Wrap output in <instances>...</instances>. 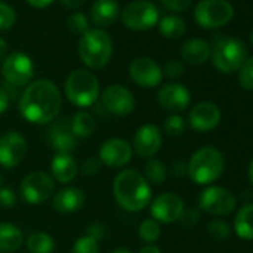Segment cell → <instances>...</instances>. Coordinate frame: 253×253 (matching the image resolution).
I'll list each match as a JSON object with an SVG mask.
<instances>
[{"instance_id": "6da1fadb", "label": "cell", "mask_w": 253, "mask_h": 253, "mask_svg": "<svg viewBox=\"0 0 253 253\" xmlns=\"http://www.w3.org/2000/svg\"><path fill=\"white\" fill-rule=\"evenodd\" d=\"M61 92L49 79H38L26 86L20 97L18 110L33 125L52 124L61 110Z\"/></svg>"}, {"instance_id": "7a4b0ae2", "label": "cell", "mask_w": 253, "mask_h": 253, "mask_svg": "<svg viewBox=\"0 0 253 253\" xmlns=\"http://www.w3.org/2000/svg\"><path fill=\"white\" fill-rule=\"evenodd\" d=\"M112 191L116 204L125 211H142L152 201V188L149 182L134 169L121 170L113 179Z\"/></svg>"}, {"instance_id": "3957f363", "label": "cell", "mask_w": 253, "mask_h": 253, "mask_svg": "<svg viewBox=\"0 0 253 253\" xmlns=\"http://www.w3.org/2000/svg\"><path fill=\"white\" fill-rule=\"evenodd\" d=\"M186 166L188 176L194 183L209 186L223 174L225 158L219 149L213 146H204L192 154Z\"/></svg>"}, {"instance_id": "277c9868", "label": "cell", "mask_w": 253, "mask_h": 253, "mask_svg": "<svg viewBox=\"0 0 253 253\" xmlns=\"http://www.w3.org/2000/svg\"><path fill=\"white\" fill-rule=\"evenodd\" d=\"M78 54L81 61L88 69H103L110 61L113 54L112 38L101 29H89L81 36Z\"/></svg>"}, {"instance_id": "5b68a950", "label": "cell", "mask_w": 253, "mask_h": 253, "mask_svg": "<svg viewBox=\"0 0 253 253\" xmlns=\"http://www.w3.org/2000/svg\"><path fill=\"white\" fill-rule=\"evenodd\" d=\"M64 94L76 107L86 109L100 98V82L97 76L85 69L73 70L64 82Z\"/></svg>"}, {"instance_id": "8992f818", "label": "cell", "mask_w": 253, "mask_h": 253, "mask_svg": "<svg viewBox=\"0 0 253 253\" xmlns=\"http://www.w3.org/2000/svg\"><path fill=\"white\" fill-rule=\"evenodd\" d=\"M210 58L216 70L229 75L238 72L247 60V48L238 38H220L214 42Z\"/></svg>"}, {"instance_id": "52a82bcc", "label": "cell", "mask_w": 253, "mask_h": 253, "mask_svg": "<svg viewBox=\"0 0 253 253\" xmlns=\"http://www.w3.org/2000/svg\"><path fill=\"white\" fill-rule=\"evenodd\" d=\"M119 15L124 26L134 32L151 30L160 21V11L149 0H134L126 5Z\"/></svg>"}, {"instance_id": "ba28073f", "label": "cell", "mask_w": 253, "mask_h": 253, "mask_svg": "<svg viewBox=\"0 0 253 253\" xmlns=\"http://www.w3.org/2000/svg\"><path fill=\"white\" fill-rule=\"evenodd\" d=\"M234 17V8L228 0H201L194 9L195 23L203 29H220Z\"/></svg>"}, {"instance_id": "9c48e42d", "label": "cell", "mask_w": 253, "mask_h": 253, "mask_svg": "<svg viewBox=\"0 0 253 253\" xmlns=\"http://www.w3.org/2000/svg\"><path fill=\"white\" fill-rule=\"evenodd\" d=\"M2 76L9 86L23 88L33 82L35 64L33 60L20 51L6 55L2 61Z\"/></svg>"}, {"instance_id": "30bf717a", "label": "cell", "mask_w": 253, "mask_h": 253, "mask_svg": "<svg viewBox=\"0 0 253 253\" xmlns=\"http://www.w3.org/2000/svg\"><path fill=\"white\" fill-rule=\"evenodd\" d=\"M54 194H55V182L51 177V174L45 171L29 173L20 185V195L30 206L43 204Z\"/></svg>"}, {"instance_id": "8fae6325", "label": "cell", "mask_w": 253, "mask_h": 253, "mask_svg": "<svg viewBox=\"0 0 253 253\" xmlns=\"http://www.w3.org/2000/svg\"><path fill=\"white\" fill-rule=\"evenodd\" d=\"M235 206L234 194L222 186L209 185L198 195V207L211 216H228L234 211Z\"/></svg>"}, {"instance_id": "7c38bea8", "label": "cell", "mask_w": 253, "mask_h": 253, "mask_svg": "<svg viewBox=\"0 0 253 253\" xmlns=\"http://www.w3.org/2000/svg\"><path fill=\"white\" fill-rule=\"evenodd\" d=\"M103 107L115 116H126L136 107V98L133 92L124 85H109L103 89L101 95Z\"/></svg>"}, {"instance_id": "4fadbf2b", "label": "cell", "mask_w": 253, "mask_h": 253, "mask_svg": "<svg viewBox=\"0 0 253 253\" xmlns=\"http://www.w3.org/2000/svg\"><path fill=\"white\" fill-rule=\"evenodd\" d=\"M27 155V140L18 131H6L0 136V166L14 169Z\"/></svg>"}, {"instance_id": "5bb4252c", "label": "cell", "mask_w": 253, "mask_h": 253, "mask_svg": "<svg viewBox=\"0 0 253 253\" xmlns=\"http://www.w3.org/2000/svg\"><path fill=\"white\" fill-rule=\"evenodd\" d=\"M151 216L158 223L177 222L185 210L183 200L174 192H164L151 201Z\"/></svg>"}, {"instance_id": "9a60e30c", "label": "cell", "mask_w": 253, "mask_h": 253, "mask_svg": "<svg viewBox=\"0 0 253 253\" xmlns=\"http://www.w3.org/2000/svg\"><path fill=\"white\" fill-rule=\"evenodd\" d=\"M128 76L140 88H155L161 84L164 75L161 66L155 60L149 57H139L130 63Z\"/></svg>"}, {"instance_id": "2e32d148", "label": "cell", "mask_w": 253, "mask_h": 253, "mask_svg": "<svg viewBox=\"0 0 253 253\" xmlns=\"http://www.w3.org/2000/svg\"><path fill=\"white\" fill-rule=\"evenodd\" d=\"M163 145V134L161 130L155 124H145L136 130L133 136V152L145 160L154 158Z\"/></svg>"}, {"instance_id": "e0dca14e", "label": "cell", "mask_w": 253, "mask_h": 253, "mask_svg": "<svg viewBox=\"0 0 253 253\" xmlns=\"http://www.w3.org/2000/svg\"><path fill=\"white\" fill-rule=\"evenodd\" d=\"M98 160L109 169H122L133 158L131 145L119 137H112L101 143L98 149Z\"/></svg>"}, {"instance_id": "ac0fdd59", "label": "cell", "mask_w": 253, "mask_h": 253, "mask_svg": "<svg viewBox=\"0 0 253 253\" xmlns=\"http://www.w3.org/2000/svg\"><path fill=\"white\" fill-rule=\"evenodd\" d=\"M157 100L161 109L170 112V113H180L186 110L191 104V92L189 89L179 84V82H170L160 88L157 94Z\"/></svg>"}, {"instance_id": "d6986e66", "label": "cell", "mask_w": 253, "mask_h": 253, "mask_svg": "<svg viewBox=\"0 0 253 253\" xmlns=\"http://www.w3.org/2000/svg\"><path fill=\"white\" fill-rule=\"evenodd\" d=\"M188 122L191 128L198 133L211 131L220 122V109L213 101H200L189 110Z\"/></svg>"}, {"instance_id": "ffe728a7", "label": "cell", "mask_w": 253, "mask_h": 253, "mask_svg": "<svg viewBox=\"0 0 253 253\" xmlns=\"http://www.w3.org/2000/svg\"><path fill=\"white\" fill-rule=\"evenodd\" d=\"M46 137L55 154H72L78 143V139L70 130V119L67 118L54 121L49 126Z\"/></svg>"}, {"instance_id": "44dd1931", "label": "cell", "mask_w": 253, "mask_h": 253, "mask_svg": "<svg viewBox=\"0 0 253 253\" xmlns=\"http://www.w3.org/2000/svg\"><path fill=\"white\" fill-rule=\"evenodd\" d=\"M85 204V192L76 186H66L52 195V206L58 213L70 214L81 210Z\"/></svg>"}, {"instance_id": "7402d4cb", "label": "cell", "mask_w": 253, "mask_h": 253, "mask_svg": "<svg viewBox=\"0 0 253 253\" xmlns=\"http://www.w3.org/2000/svg\"><path fill=\"white\" fill-rule=\"evenodd\" d=\"M51 177L54 182L67 185L73 182L79 173V167L72 154H55L51 160Z\"/></svg>"}, {"instance_id": "603a6c76", "label": "cell", "mask_w": 253, "mask_h": 253, "mask_svg": "<svg viewBox=\"0 0 253 253\" xmlns=\"http://www.w3.org/2000/svg\"><path fill=\"white\" fill-rule=\"evenodd\" d=\"M121 14L116 0H95L91 6V20L98 29L112 26Z\"/></svg>"}, {"instance_id": "cb8c5ba5", "label": "cell", "mask_w": 253, "mask_h": 253, "mask_svg": "<svg viewBox=\"0 0 253 253\" xmlns=\"http://www.w3.org/2000/svg\"><path fill=\"white\" fill-rule=\"evenodd\" d=\"M210 54H211L210 45L204 39H200V38H194V39L186 41L180 49L182 60L191 66L204 64L210 58Z\"/></svg>"}, {"instance_id": "d4e9b609", "label": "cell", "mask_w": 253, "mask_h": 253, "mask_svg": "<svg viewBox=\"0 0 253 253\" xmlns=\"http://www.w3.org/2000/svg\"><path fill=\"white\" fill-rule=\"evenodd\" d=\"M24 243L23 231L11 223L0 222V253H15Z\"/></svg>"}, {"instance_id": "484cf974", "label": "cell", "mask_w": 253, "mask_h": 253, "mask_svg": "<svg viewBox=\"0 0 253 253\" xmlns=\"http://www.w3.org/2000/svg\"><path fill=\"white\" fill-rule=\"evenodd\" d=\"M234 231L241 240H253V203L243 204L234 219Z\"/></svg>"}, {"instance_id": "4316f807", "label": "cell", "mask_w": 253, "mask_h": 253, "mask_svg": "<svg viewBox=\"0 0 253 253\" xmlns=\"http://www.w3.org/2000/svg\"><path fill=\"white\" fill-rule=\"evenodd\" d=\"M97 128L95 118L86 112V110H79L73 115L70 119V130L76 139H86L94 134Z\"/></svg>"}, {"instance_id": "83f0119b", "label": "cell", "mask_w": 253, "mask_h": 253, "mask_svg": "<svg viewBox=\"0 0 253 253\" xmlns=\"http://www.w3.org/2000/svg\"><path fill=\"white\" fill-rule=\"evenodd\" d=\"M160 33L171 41L180 39L186 32V24L179 15H166L158 21Z\"/></svg>"}, {"instance_id": "f1b7e54d", "label": "cell", "mask_w": 253, "mask_h": 253, "mask_svg": "<svg viewBox=\"0 0 253 253\" xmlns=\"http://www.w3.org/2000/svg\"><path fill=\"white\" fill-rule=\"evenodd\" d=\"M26 243L30 253H52L55 250V240L48 232H33L29 235Z\"/></svg>"}, {"instance_id": "f546056e", "label": "cell", "mask_w": 253, "mask_h": 253, "mask_svg": "<svg viewBox=\"0 0 253 253\" xmlns=\"http://www.w3.org/2000/svg\"><path fill=\"white\" fill-rule=\"evenodd\" d=\"M167 173H169L167 166L161 160L151 158L145 164V170L142 174L149 182V185H163L167 179Z\"/></svg>"}, {"instance_id": "4dcf8cb0", "label": "cell", "mask_w": 253, "mask_h": 253, "mask_svg": "<svg viewBox=\"0 0 253 253\" xmlns=\"http://www.w3.org/2000/svg\"><path fill=\"white\" fill-rule=\"evenodd\" d=\"M139 238L145 243V244H154L158 241V238L161 237V226L157 220L151 219H145L140 225H139Z\"/></svg>"}, {"instance_id": "1f68e13d", "label": "cell", "mask_w": 253, "mask_h": 253, "mask_svg": "<svg viewBox=\"0 0 253 253\" xmlns=\"http://www.w3.org/2000/svg\"><path fill=\"white\" fill-rule=\"evenodd\" d=\"M163 128H164V133L167 136H170V137H179L186 130V121L183 119V116H180L177 113H171L170 116L166 118Z\"/></svg>"}, {"instance_id": "d6a6232c", "label": "cell", "mask_w": 253, "mask_h": 253, "mask_svg": "<svg viewBox=\"0 0 253 253\" xmlns=\"http://www.w3.org/2000/svg\"><path fill=\"white\" fill-rule=\"evenodd\" d=\"M72 253H100V244L92 237L84 234L73 243Z\"/></svg>"}, {"instance_id": "836d02e7", "label": "cell", "mask_w": 253, "mask_h": 253, "mask_svg": "<svg viewBox=\"0 0 253 253\" xmlns=\"http://www.w3.org/2000/svg\"><path fill=\"white\" fill-rule=\"evenodd\" d=\"M207 234L214 240V241H223L229 237L231 234V228L229 225L222 220V219H214L211 222H209L207 225Z\"/></svg>"}, {"instance_id": "e575fe53", "label": "cell", "mask_w": 253, "mask_h": 253, "mask_svg": "<svg viewBox=\"0 0 253 253\" xmlns=\"http://www.w3.org/2000/svg\"><path fill=\"white\" fill-rule=\"evenodd\" d=\"M238 84L246 91H253V57L247 58L238 69Z\"/></svg>"}, {"instance_id": "d590c367", "label": "cell", "mask_w": 253, "mask_h": 253, "mask_svg": "<svg viewBox=\"0 0 253 253\" xmlns=\"http://www.w3.org/2000/svg\"><path fill=\"white\" fill-rule=\"evenodd\" d=\"M67 29L73 35H84L89 30V21L85 14L82 12H75L67 18Z\"/></svg>"}, {"instance_id": "8d00e7d4", "label": "cell", "mask_w": 253, "mask_h": 253, "mask_svg": "<svg viewBox=\"0 0 253 253\" xmlns=\"http://www.w3.org/2000/svg\"><path fill=\"white\" fill-rule=\"evenodd\" d=\"M17 21V12L12 6L0 0V32H6L14 27Z\"/></svg>"}, {"instance_id": "74e56055", "label": "cell", "mask_w": 253, "mask_h": 253, "mask_svg": "<svg viewBox=\"0 0 253 253\" xmlns=\"http://www.w3.org/2000/svg\"><path fill=\"white\" fill-rule=\"evenodd\" d=\"M18 203V197L14 189L9 186H0V207L2 209H12Z\"/></svg>"}, {"instance_id": "f35d334b", "label": "cell", "mask_w": 253, "mask_h": 253, "mask_svg": "<svg viewBox=\"0 0 253 253\" xmlns=\"http://www.w3.org/2000/svg\"><path fill=\"white\" fill-rule=\"evenodd\" d=\"M101 161L98 160V157H89L86 158L82 166L79 167V171L84 174V176H95L97 173H100L101 170Z\"/></svg>"}, {"instance_id": "ab89813d", "label": "cell", "mask_w": 253, "mask_h": 253, "mask_svg": "<svg viewBox=\"0 0 253 253\" xmlns=\"http://www.w3.org/2000/svg\"><path fill=\"white\" fill-rule=\"evenodd\" d=\"M160 2L171 12H185L192 5V0H160Z\"/></svg>"}, {"instance_id": "60d3db41", "label": "cell", "mask_w": 253, "mask_h": 253, "mask_svg": "<svg viewBox=\"0 0 253 253\" xmlns=\"http://www.w3.org/2000/svg\"><path fill=\"white\" fill-rule=\"evenodd\" d=\"M183 72H185V66L180 61L171 60L164 66L163 75H166V76H169L171 79H177V78H180L183 75Z\"/></svg>"}, {"instance_id": "b9f144b4", "label": "cell", "mask_w": 253, "mask_h": 253, "mask_svg": "<svg viewBox=\"0 0 253 253\" xmlns=\"http://www.w3.org/2000/svg\"><path fill=\"white\" fill-rule=\"evenodd\" d=\"M198 220H200V213L195 209L183 210V213H182V216L179 219V222L182 223L183 228H194Z\"/></svg>"}, {"instance_id": "7bdbcfd3", "label": "cell", "mask_w": 253, "mask_h": 253, "mask_svg": "<svg viewBox=\"0 0 253 253\" xmlns=\"http://www.w3.org/2000/svg\"><path fill=\"white\" fill-rule=\"evenodd\" d=\"M85 234L89 235V237H92L94 240L100 241V240H103L104 235H106V226H104L101 222H92V223L86 228V232H85Z\"/></svg>"}, {"instance_id": "ee69618b", "label": "cell", "mask_w": 253, "mask_h": 253, "mask_svg": "<svg viewBox=\"0 0 253 253\" xmlns=\"http://www.w3.org/2000/svg\"><path fill=\"white\" fill-rule=\"evenodd\" d=\"M170 171H171V174H173L174 177H183V176L188 174V166H186L185 163H182V161H174V163L171 164Z\"/></svg>"}, {"instance_id": "f6af8a7d", "label": "cell", "mask_w": 253, "mask_h": 253, "mask_svg": "<svg viewBox=\"0 0 253 253\" xmlns=\"http://www.w3.org/2000/svg\"><path fill=\"white\" fill-rule=\"evenodd\" d=\"M9 103H11V95L8 94L5 88L0 86V115L5 113L9 109Z\"/></svg>"}, {"instance_id": "bcb514c9", "label": "cell", "mask_w": 253, "mask_h": 253, "mask_svg": "<svg viewBox=\"0 0 253 253\" xmlns=\"http://www.w3.org/2000/svg\"><path fill=\"white\" fill-rule=\"evenodd\" d=\"M26 2L32 6V8H36V9H45L48 8L54 0H26Z\"/></svg>"}, {"instance_id": "7dc6e473", "label": "cell", "mask_w": 253, "mask_h": 253, "mask_svg": "<svg viewBox=\"0 0 253 253\" xmlns=\"http://www.w3.org/2000/svg\"><path fill=\"white\" fill-rule=\"evenodd\" d=\"M60 2H61L67 9H79V8L85 3V0H60Z\"/></svg>"}, {"instance_id": "c3c4849f", "label": "cell", "mask_w": 253, "mask_h": 253, "mask_svg": "<svg viewBox=\"0 0 253 253\" xmlns=\"http://www.w3.org/2000/svg\"><path fill=\"white\" fill-rule=\"evenodd\" d=\"M139 253H161V249L155 244H145Z\"/></svg>"}, {"instance_id": "681fc988", "label": "cell", "mask_w": 253, "mask_h": 253, "mask_svg": "<svg viewBox=\"0 0 253 253\" xmlns=\"http://www.w3.org/2000/svg\"><path fill=\"white\" fill-rule=\"evenodd\" d=\"M6 55H8V43L5 39L0 38V61H2Z\"/></svg>"}, {"instance_id": "f907efd6", "label": "cell", "mask_w": 253, "mask_h": 253, "mask_svg": "<svg viewBox=\"0 0 253 253\" xmlns=\"http://www.w3.org/2000/svg\"><path fill=\"white\" fill-rule=\"evenodd\" d=\"M247 177H249V182H250V185H252V188H253V158H252V161L249 163V169H247Z\"/></svg>"}, {"instance_id": "816d5d0a", "label": "cell", "mask_w": 253, "mask_h": 253, "mask_svg": "<svg viewBox=\"0 0 253 253\" xmlns=\"http://www.w3.org/2000/svg\"><path fill=\"white\" fill-rule=\"evenodd\" d=\"M110 253H133V252L130 249H126V247H116Z\"/></svg>"}, {"instance_id": "f5cc1de1", "label": "cell", "mask_w": 253, "mask_h": 253, "mask_svg": "<svg viewBox=\"0 0 253 253\" xmlns=\"http://www.w3.org/2000/svg\"><path fill=\"white\" fill-rule=\"evenodd\" d=\"M250 43L253 45V30L250 32Z\"/></svg>"}]
</instances>
